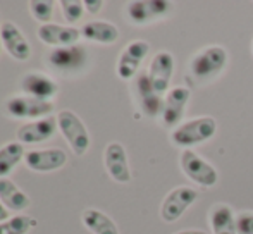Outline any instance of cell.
<instances>
[{
    "mask_svg": "<svg viewBox=\"0 0 253 234\" xmlns=\"http://www.w3.org/2000/svg\"><path fill=\"white\" fill-rule=\"evenodd\" d=\"M227 50L220 45H210L190 60V73L198 83L213 81L227 66Z\"/></svg>",
    "mask_w": 253,
    "mask_h": 234,
    "instance_id": "1",
    "label": "cell"
},
{
    "mask_svg": "<svg viewBox=\"0 0 253 234\" xmlns=\"http://www.w3.org/2000/svg\"><path fill=\"white\" fill-rule=\"evenodd\" d=\"M217 133V122L212 116H202L197 119L181 122L176 129L170 133V140L174 145L181 147L183 150L200 145L213 138Z\"/></svg>",
    "mask_w": 253,
    "mask_h": 234,
    "instance_id": "2",
    "label": "cell"
},
{
    "mask_svg": "<svg viewBox=\"0 0 253 234\" xmlns=\"http://www.w3.org/2000/svg\"><path fill=\"white\" fill-rule=\"evenodd\" d=\"M57 126L62 136L67 140L71 150L81 157L88 152L90 148V133H88L84 122L80 119V116L73 111H60L57 114Z\"/></svg>",
    "mask_w": 253,
    "mask_h": 234,
    "instance_id": "3",
    "label": "cell"
},
{
    "mask_svg": "<svg viewBox=\"0 0 253 234\" xmlns=\"http://www.w3.org/2000/svg\"><path fill=\"white\" fill-rule=\"evenodd\" d=\"M179 165L183 169L184 176L190 181H193V183H197L198 186L213 188L217 184V181H219L217 169L191 148H186V150L181 152Z\"/></svg>",
    "mask_w": 253,
    "mask_h": 234,
    "instance_id": "4",
    "label": "cell"
},
{
    "mask_svg": "<svg viewBox=\"0 0 253 234\" xmlns=\"http://www.w3.org/2000/svg\"><path fill=\"white\" fill-rule=\"evenodd\" d=\"M198 200L197 190L188 186H177L166 195L162 205H160V217L164 222H176L181 215Z\"/></svg>",
    "mask_w": 253,
    "mask_h": 234,
    "instance_id": "5",
    "label": "cell"
},
{
    "mask_svg": "<svg viewBox=\"0 0 253 234\" xmlns=\"http://www.w3.org/2000/svg\"><path fill=\"white\" fill-rule=\"evenodd\" d=\"M172 2L167 0H134L127 3V19L136 26H145L153 21L166 17L172 10Z\"/></svg>",
    "mask_w": 253,
    "mask_h": 234,
    "instance_id": "6",
    "label": "cell"
},
{
    "mask_svg": "<svg viewBox=\"0 0 253 234\" xmlns=\"http://www.w3.org/2000/svg\"><path fill=\"white\" fill-rule=\"evenodd\" d=\"M148 52H150V43L145 40H134L124 47L121 52L119 59H117L116 73L121 79L129 81L136 76L138 69H140L141 62L147 59Z\"/></svg>",
    "mask_w": 253,
    "mask_h": 234,
    "instance_id": "7",
    "label": "cell"
},
{
    "mask_svg": "<svg viewBox=\"0 0 253 234\" xmlns=\"http://www.w3.org/2000/svg\"><path fill=\"white\" fill-rule=\"evenodd\" d=\"M5 109L12 117L16 119H45L50 117L53 112V104L52 102L38 100L33 97H12L7 100Z\"/></svg>",
    "mask_w": 253,
    "mask_h": 234,
    "instance_id": "8",
    "label": "cell"
},
{
    "mask_svg": "<svg viewBox=\"0 0 253 234\" xmlns=\"http://www.w3.org/2000/svg\"><path fill=\"white\" fill-rule=\"evenodd\" d=\"M191 91L186 86H174L167 91L164 98L162 109V122L166 127H174L176 129L181 124V119L186 112V105L190 102Z\"/></svg>",
    "mask_w": 253,
    "mask_h": 234,
    "instance_id": "9",
    "label": "cell"
},
{
    "mask_svg": "<svg viewBox=\"0 0 253 234\" xmlns=\"http://www.w3.org/2000/svg\"><path fill=\"white\" fill-rule=\"evenodd\" d=\"M103 165L107 174L119 184H127L131 181V169L127 162V154L124 147L117 141H112L105 147L103 152Z\"/></svg>",
    "mask_w": 253,
    "mask_h": 234,
    "instance_id": "10",
    "label": "cell"
},
{
    "mask_svg": "<svg viewBox=\"0 0 253 234\" xmlns=\"http://www.w3.org/2000/svg\"><path fill=\"white\" fill-rule=\"evenodd\" d=\"M172 73H174V57L170 52H159L155 54V57L152 59L150 67H148L147 74L150 84L153 86V90L159 95H164L169 91V84L172 79Z\"/></svg>",
    "mask_w": 253,
    "mask_h": 234,
    "instance_id": "11",
    "label": "cell"
},
{
    "mask_svg": "<svg viewBox=\"0 0 253 234\" xmlns=\"http://www.w3.org/2000/svg\"><path fill=\"white\" fill-rule=\"evenodd\" d=\"M59 129L57 126V117H45V119H38V120H31L28 124L17 129L16 138L21 145H38V143H45L50 138H53L55 131Z\"/></svg>",
    "mask_w": 253,
    "mask_h": 234,
    "instance_id": "12",
    "label": "cell"
},
{
    "mask_svg": "<svg viewBox=\"0 0 253 234\" xmlns=\"http://www.w3.org/2000/svg\"><path fill=\"white\" fill-rule=\"evenodd\" d=\"M67 155L60 148H45L31 150L24 155V164L35 172H53L66 165Z\"/></svg>",
    "mask_w": 253,
    "mask_h": 234,
    "instance_id": "13",
    "label": "cell"
},
{
    "mask_svg": "<svg viewBox=\"0 0 253 234\" xmlns=\"http://www.w3.org/2000/svg\"><path fill=\"white\" fill-rule=\"evenodd\" d=\"M0 38H2V47L10 57L16 60H28L31 55V47L21 30L10 21L0 24Z\"/></svg>",
    "mask_w": 253,
    "mask_h": 234,
    "instance_id": "14",
    "label": "cell"
},
{
    "mask_svg": "<svg viewBox=\"0 0 253 234\" xmlns=\"http://www.w3.org/2000/svg\"><path fill=\"white\" fill-rule=\"evenodd\" d=\"M21 90L28 97L52 102V98L57 97V93H59V84L43 73H28L21 79Z\"/></svg>",
    "mask_w": 253,
    "mask_h": 234,
    "instance_id": "15",
    "label": "cell"
},
{
    "mask_svg": "<svg viewBox=\"0 0 253 234\" xmlns=\"http://www.w3.org/2000/svg\"><path fill=\"white\" fill-rule=\"evenodd\" d=\"M80 37H81V31L73 26H62V24L48 23V24H42L38 28V38L45 45H50V47L55 48L73 47V45L78 43Z\"/></svg>",
    "mask_w": 253,
    "mask_h": 234,
    "instance_id": "16",
    "label": "cell"
},
{
    "mask_svg": "<svg viewBox=\"0 0 253 234\" xmlns=\"http://www.w3.org/2000/svg\"><path fill=\"white\" fill-rule=\"evenodd\" d=\"M88 55L83 47H66V48H55L48 55V62L55 69L62 71V73H76L86 64Z\"/></svg>",
    "mask_w": 253,
    "mask_h": 234,
    "instance_id": "17",
    "label": "cell"
},
{
    "mask_svg": "<svg viewBox=\"0 0 253 234\" xmlns=\"http://www.w3.org/2000/svg\"><path fill=\"white\" fill-rule=\"evenodd\" d=\"M136 95H138V100H140V107L145 116H148V117L162 116L164 98H162V95H159L153 90L147 73H141L140 76H138Z\"/></svg>",
    "mask_w": 253,
    "mask_h": 234,
    "instance_id": "18",
    "label": "cell"
},
{
    "mask_svg": "<svg viewBox=\"0 0 253 234\" xmlns=\"http://www.w3.org/2000/svg\"><path fill=\"white\" fill-rule=\"evenodd\" d=\"M81 37L95 43L112 45L119 40V30L109 21H91L81 28Z\"/></svg>",
    "mask_w": 253,
    "mask_h": 234,
    "instance_id": "19",
    "label": "cell"
},
{
    "mask_svg": "<svg viewBox=\"0 0 253 234\" xmlns=\"http://www.w3.org/2000/svg\"><path fill=\"white\" fill-rule=\"evenodd\" d=\"M0 200L7 207V210L14 212L26 210L31 203L30 196L21 188H17V184L12 183L9 177H2L0 179Z\"/></svg>",
    "mask_w": 253,
    "mask_h": 234,
    "instance_id": "20",
    "label": "cell"
},
{
    "mask_svg": "<svg viewBox=\"0 0 253 234\" xmlns=\"http://www.w3.org/2000/svg\"><path fill=\"white\" fill-rule=\"evenodd\" d=\"M209 222L213 234H238L236 217L229 205L219 203L209 212Z\"/></svg>",
    "mask_w": 253,
    "mask_h": 234,
    "instance_id": "21",
    "label": "cell"
},
{
    "mask_svg": "<svg viewBox=\"0 0 253 234\" xmlns=\"http://www.w3.org/2000/svg\"><path fill=\"white\" fill-rule=\"evenodd\" d=\"M81 221L84 228L93 234H119L116 222L98 208H86L81 214Z\"/></svg>",
    "mask_w": 253,
    "mask_h": 234,
    "instance_id": "22",
    "label": "cell"
},
{
    "mask_svg": "<svg viewBox=\"0 0 253 234\" xmlns=\"http://www.w3.org/2000/svg\"><path fill=\"white\" fill-rule=\"evenodd\" d=\"M24 147L19 141H10L0 148V179L14 171L24 158Z\"/></svg>",
    "mask_w": 253,
    "mask_h": 234,
    "instance_id": "23",
    "label": "cell"
},
{
    "mask_svg": "<svg viewBox=\"0 0 253 234\" xmlns=\"http://www.w3.org/2000/svg\"><path fill=\"white\" fill-rule=\"evenodd\" d=\"M38 226L33 215H14L5 222H0V234H28Z\"/></svg>",
    "mask_w": 253,
    "mask_h": 234,
    "instance_id": "24",
    "label": "cell"
},
{
    "mask_svg": "<svg viewBox=\"0 0 253 234\" xmlns=\"http://www.w3.org/2000/svg\"><path fill=\"white\" fill-rule=\"evenodd\" d=\"M53 2H48V0H31L30 2V12L31 16L37 21L43 24H48L53 16Z\"/></svg>",
    "mask_w": 253,
    "mask_h": 234,
    "instance_id": "25",
    "label": "cell"
},
{
    "mask_svg": "<svg viewBox=\"0 0 253 234\" xmlns=\"http://www.w3.org/2000/svg\"><path fill=\"white\" fill-rule=\"evenodd\" d=\"M60 7L67 23H78L84 14V3L80 0H62Z\"/></svg>",
    "mask_w": 253,
    "mask_h": 234,
    "instance_id": "26",
    "label": "cell"
},
{
    "mask_svg": "<svg viewBox=\"0 0 253 234\" xmlns=\"http://www.w3.org/2000/svg\"><path fill=\"white\" fill-rule=\"evenodd\" d=\"M238 234H253V212H241L236 217Z\"/></svg>",
    "mask_w": 253,
    "mask_h": 234,
    "instance_id": "27",
    "label": "cell"
},
{
    "mask_svg": "<svg viewBox=\"0 0 253 234\" xmlns=\"http://www.w3.org/2000/svg\"><path fill=\"white\" fill-rule=\"evenodd\" d=\"M83 3H84V10L93 14V16L100 12L103 7V0H83Z\"/></svg>",
    "mask_w": 253,
    "mask_h": 234,
    "instance_id": "28",
    "label": "cell"
},
{
    "mask_svg": "<svg viewBox=\"0 0 253 234\" xmlns=\"http://www.w3.org/2000/svg\"><path fill=\"white\" fill-rule=\"evenodd\" d=\"M7 219H9V210H7V207L0 200V222H5Z\"/></svg>",
    "mask_w": 253,
    "mask_h": 234,
    "instance_id": "29",
    "label": "cell"
},
{
    "mask_svg": "<svg viewBox=\"0 0 253 234\" xmlns=\"http://www.w3.org/2000/svg\"><path fill=\"white\" fill-rule=\"evenodd\" d=\"M174 234H209V233L200 231V229H184V231H177Z\"/></svg>",
    "mask_w": 253,
    "mask_h": 234,
    "instance_id": "30",
    "label": "cell"
},
{
    "mask_svg": "<svg viewBox=\"0 0 253 234\" xmlns=\"http://www.w3.org/2000/svg\"><path fill=\"white\" fill-rule=\"evenodd\" d=\"M2 48H3L2 47V38H0V52H2Z\"/></svg>",
    "mask_w": 253,
    "mask_h": 234,
    "instance_id": "31",
    "label": "cell"
},
{
    "mask_svg": "<svg viewBox=\"0 0 253 234\" xmlns=\"http://www.w3.org/2000/svg\"><path fill=\"white\" fill-rule=\"evenodd\" d=\"M252 52H253V43H252Z\"/></svg>",
    "mask_w": 253,
    "mask_h": 234,
    "instance_id": "32",
    "label": "cell"
}]
</instances>
